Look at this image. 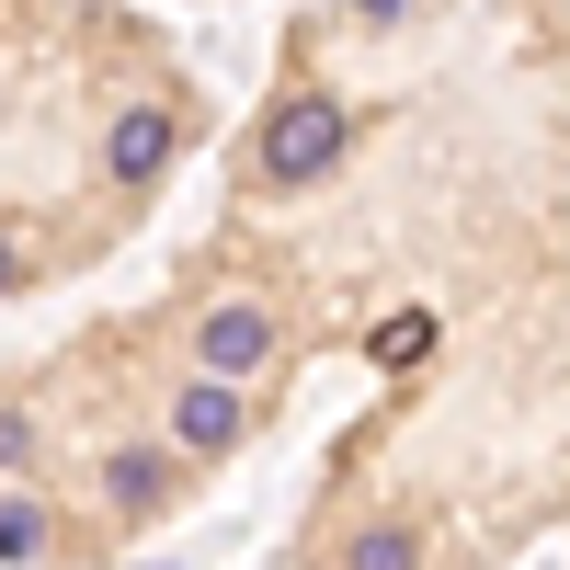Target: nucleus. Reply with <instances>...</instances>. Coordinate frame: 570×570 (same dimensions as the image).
<instances>
[{"mask_svg": "<svg viewBox=\"0 0 570 570\" xmlns=\"http://www.w3.org/2000/svg\"><path fill=\"white\" fill-rule=\"evenodd\" d=\"M206 149V80L126 0H0V308L104 274Z\"/></svg>", "mask_w": 570, "mask_h": 570, "instance_id": "f257e3e1", "label": "nucleus"}]
</instances>
